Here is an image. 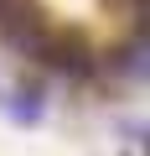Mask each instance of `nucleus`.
I'll use <instances>...</instances> for the list:
<instances>
[{
	"label": "nucleus",
	"mask_w": 150,
	"mask_h": 156,
	"mask_svg": "<svg viewBox=\"0 0 150 156\" xmlns=\"http://www.w3.org/2000/svg\"><path fill=\"white\" fill-rule=\"evenodd\" d=\"M42 52H47V62H52L57 73H88V57H83V47H62V42H47Z\"/></svg>",
	"instance_id": "1"
},
{
	"label": "nucleus",
	"mask_w": 150,
	"mask_h": 156,
	"mask_svg": "<svg viewBox=\"0 0 150 156\" xmlns=\"http://www.w3.org/2000/svg\"><path fill=\"white\" fill-rule=\"evenodd\" d=\"M16 16H21V0H0V26H11Z\"/></svg>",
	"instance_id": "2"
}]
</instances>
